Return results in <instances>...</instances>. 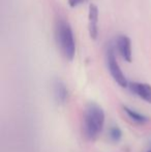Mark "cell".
<instances>
[{
	"label": "cell",
	"mask_w": 151,
	"mask_h": 152,
	"mask_svg": "<svg viewBox=\"0 0 151 152\" xmlns=\"http://www.w3.org/2000/svg\"><path fill=\"white\" fill-rule=\"evenodd\" d=\"M148 152H151V150H149V151H148Z\"/></svg>",
	"instance_id": "cell-11"
},
{
	"label": "cell",
	"mask_w": 151,
	"mask_h": 152,
	"mask_svg": "<svg viewBox=\"0 0 151 152\" xmlns=\"http://www.w3.org/2000/svg\"><path fill=\"white\" fill-rule=\"evenodd\" d=\"M123 111H124L125 114L127 115V117H128L131 121L136 122V123H138V124H144L149 120L147 116H145V115L141 114V113L137 112V111H135L133 109H131L126 106L123 107Z\"/></svg>",
	"instance_id": "cell-8"
},
{
	"label": "cell",
	"mask_w": 151,
	"mask_h": 152,
	"mask_svg": "<svg viewBox=\"0 0 151 152\" xmlns=\"http://www.w3.org/2000/svg\"><path fill=\"white\" fill-rule=\"evenodd\" d=\"M116 46L121 57L125 61L131 62L133 59V53H131V42L128 36L119 35L116 39Z\"/></svg>",
	"instance_id": "cell-5"
},
{
	"label": "cell",
	"mask_w": 151,
	"mask_h": 152,
	"mask_svg": "<svg viewBox=\"0 0 151 152\" xmlns=\"http://www.w3.org/2000/svg\"><path fill=\"white\" fill-rule=\"evenodd\" d=\"M54 94L59 104H65L69 99V90L62 81L57 80L54 84Z\"/></svg>",
	"instance_id": "cell-7"
},
{
	"label": "cell",
	"mask_w": 151,
	"mask_h": 152,
	"mask_svg": "<svg viewBox=\"0 0 151 152\" xmlns=\"http://www.w3.org/2000/svg\"><path fill=\"white\" fill-rule=\"evenodd\" d=\"M128 88L131 93L146 102L151 104V86L149 84L141 82H131L128 84Z\"/></svg>",
	"instance_id": "cell-4"
},
{
	"label": "cell",
	"mask_w": 151,
	"mask_h": 152,
	"mask_svg": "<svg viewBox=\"0 0 151 152\" xmlns=\"http://www.w3.org/2000/svg\"><path fill=\"white\" fill-rule=\"evenodd\" d=\"M56 38L65 58L73 60L76 54V40L73 29L66 21L60 20L57 23Z\"/></svg>",
	"instance_id": "cell-2"
},
{
	"label": "cell",
	"mask_w": 151,
	"mask_h": 152,
	"mask_svg": "<svg viewBox=\"0 0 151 152\" xmlns=\"http://www.w3.org/2000/svg\"><path fill=\"white\" fill-rule=\"evenodd\" d=\"M105 112L101 107L94 102L87 104L83 118V129L88 140H95L101 134L105 126Z\"/></svg>",
	"instance_id": "cell-1"
},
{
	"label": "cell",
	"mask_w": 151,
	"mask_h": 152,
	"mask_svg": "<svg viewBox=\"0 0 151 152\" xmlns=\"http://www.w3.org/2000/svg\"><path fill=\"white\" fill-rule=\"evenodd\" d=\"M84 1H86V0H69V4L71 7H75V6L79 5Z\"/></svg>",
	"instance_id": "cell-10"
},
{
	"label": "cell",
	"mask_w": 151,
	"mask_h": 152,
	"mask_svg": "<svg viewBox=\"0 0 151 152\" xmlns=\"http://www.w3.org/2000/svg\"><path fill=\"white\" fill-rule=\"evenodd\" d=\"M107 65L109 68V72L111 74L112 78L114 79V81L119 85L120 87L126 88L128 87V81H127L125 75L123 74V72L121 70L120 66H119L118 62H117L116 56H115L114 48L112 46H109V48L107 49Z\"/></svg>",
	"instance_id": "cell-3"
},
{
	"label": "cell",
	"mask_w": 151,
	"mask_h": 152,
	"mask_svg": "<svg viewBox=\"0 0 151 152\" xmlns=\"http://www.w3.org/2000/svg\"><path fill=\"white\" fill-rule=\"evenodd\" d=\"M98 8L95 4H90L88 10V31L92 39H96L98 35Z\"/></svg>",
	"instance_id": "cell-6"
},
{
	"label": "cell",
	"mask_w": 151,
	"mask_h": 152,
	"mask_svg": "<svg viewBox=\"0 0 151 152\" xmlns=\"http://www.w3.org/2000/svg\"><path fill=\"white\" fill-rule=\"evenodd\" d=\"M109 137L112 142L118 143L122 139V132L118 126H112L109 129Z\"/></svg>",
	"instance_id": "cell-9"
}]
</instances>
